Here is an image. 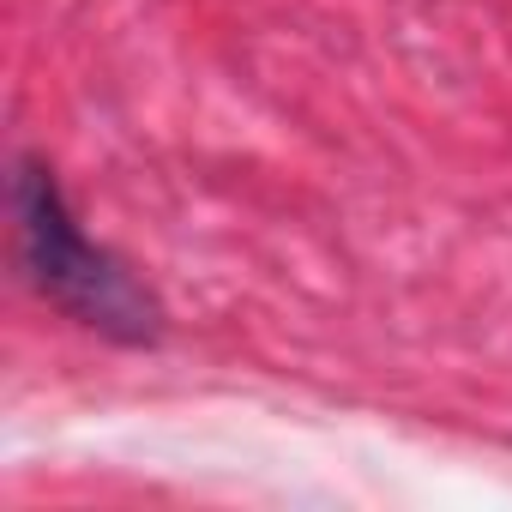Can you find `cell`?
Masks as SVG:
<instances>
[{
  "mask_svg": "<svg viewBox=\"0 0 512 512\" xmlns=\"http://www.w3.org/2000/svg\"><path fill=\"white\" fill-rule=\"evenodd\" d=\"M13 253L25 284L61 308L67 320H79L97 338L115 344H157L163 338V302L151 296L145 278H133V266L121 253H109L103 241H91L55 181L49 163L19 157L13 169Z\"/></svg>",
  "mask_w": 512,
  "mask_h": 512,
  "instance_id": "1",
  "label": "cell"
}]
</instances>
